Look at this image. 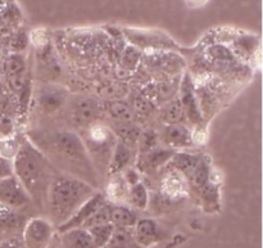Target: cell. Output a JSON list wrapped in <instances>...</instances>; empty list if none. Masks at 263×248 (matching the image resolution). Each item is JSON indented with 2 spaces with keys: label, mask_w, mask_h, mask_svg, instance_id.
<instances>
[{
  "label": "cell",
  "mask_w": 263,
  "mask_h": 248,
  "mask_svg": "<svg viewBox=\"0 0 263 248\" xmlns=\"http://www.w3.org/2000/svg\"><path fill=\"white\" fill-rule=\"evenodd\" d=\"M164 167H167L168 170L163 174L161 184H159V190H161L162 196L166 197L170 202L181 201L190 192L186 178L172 167L167 166V165Z\"/></svg>",
  "instance_id": "cell-11"
},
{
  "label": "cell",
  "mask_w": 263,
  "mask_h": 248,
  "mask_svg": "<svg viewBox=\"0 0 263 248\" xmlns=\"http://www.w3.org/2000/svg\"><path fill=\"white\" fill-rule=\"evenodd\" d=\"M185 241H186V238H185L182 234H176V236H174L172 238L164 239L163 242H159V243L153 244V246L144 247V248H177L180 244L184 243Z\"/></svg>",
  "instance_id": "cell-28"
},
{
  "label": "cell",
  "mask_w": 263,
  "mask_h": 248,
  "mask_svg": "<svg viewBox=\"0 0 263 248\" xmlns=\"http://www.w3.org/2000/svg\"><path fill=\"white\" fill-rule=\"evenodd\" d=\"M89 233L94 248H102L108 243V241L112 237L115 226L112 224H102V225H95L89 229H85Z\"/></svg>",
  "instance_id": "cell-23"
},
{
  "label": "cell",
  "mask_w": 263,
  "mask_h": 248,
  "mask_svg": "<svg viewBox=\"0 0 263 248\" xmlns=\"http://www.w3.org/2000/svg\"><path fill=\"white\" fill-rule=\"evenodd\" d=\"M149 202H151V193L143 180L128 187L126 205L134 210L145 211L149 208Z\"/></svg>",
  "instance_id": "cell-19"
},
{
  "label": "cell",
  "mask_w": 263,
  "mask_h": 248,
  "mask_svg": "<svg viewBox=\"0 0 263 248\" xmlns=\"http://www.w3.org/2000/svg\"><path fill=\"white\" fill-rule=\"evenodd\" d=\"M107 197H105L104 192H97L66 221L63 223L62 225H59L58 228L55 229L57 233H62V232H66V231H71V229H77V228H81L85 225L87 220H89L90 216L98 210L102 205H104L107 202Z\"/></svg>",
  "instance_id": "cell-12"
},
{
  "label": "cell",
  "mask_w": 263,
  "mask_h": 248,
  "mask_svg": "<svg viewBox=\"0 0 263 248\" xmlns=\"http://www.w3.org/2000/svg\"><path fill=\"white\" fill-rule=\"evenodd\" d=\"M31 202L27 192L14 175L0 179V203L14 211Z\"/></svg>",
  "instance_id": "cell-8"
},
{
  "label": "cell",
  "mask_w": 263,
  "mask_h": 248,
  "mask_svg": "<svg viewBox=\"0 0 263 248\" xmlns=\"http://www.w3.org/2000/svg\"><path fill=\"white\" fill-rule=\"evenodd\" d=\"M158 140L159 136L157 135L156 131L153 130H146V131H140V135L138 138V154L145 153V152L151 151V149L158 147Z\"/></svg>",
  "instance_id": "cell-25"
},
{
  "label": "cell",
  "mask_w": 263,
  "mask_h": 248,
  "mask_svg": "<svg viewBox=\"0 0 263 248\" xmlns=\"http://www.w3.org/2000/svg\"><path fill=\"white\" fill-rule=\"evenodd\" d=\"M97 190L79 178L57 171L49 185L45 203L50 223L55 229L66 223Z\"/></svg>",
  "instance_id": "cell-3"
},
{
  "label": "cell",
  "mask_w": 263,
  "mask_h": 248,
  "mask_svg": "<svg viewBox=\"0 0 263 248\" xmlns=\"http://www.w3.org/2000/svg\"><path fill=\"white\" fill-rule=\"evenodd\" d=\"M128 38H130L128 40H130L134 45L145 49H157L159 48V46H161V48H167V46L172 45V43H170V40H167V39L161 40V38H159L158 35H154V33L151 32L144 33L138 32V31H130V32H128Z\"/></svg>",
  "instance_id": "cell-21"
},
{
  "label": "cell",
  "mask_w": 263,
  "mask_h": 248,
  "mask_svg": "<svg viewBox=\"0 0 263 248\" xmlns=\"http://www.w3.org/2000/svg\"><path fill=\"white\" fill-rule=\"evenodd\" d=\"M159 140L163 143V147L175 152L187 151L195 144L194 134L181 122L167 123L159 136Z\"/></svg>",
  "instance_id": "cell-9"
},
{
  "label": "cell",
  "mask_w": 263,
  "mask_h": 248,
  "mask_svg": "<svg viewBox=\"0 0 263 248\" xmlns=\"http://www.w3.org/2000/svg\"><path fill=\"white\" fill-rule=\"evenodd\" d=\"M57 239L58 248H94L89 233L81 228L57 233Z\"/></svg>",
  "instance_id": "cell-17"
},
{
  "label": "cell",
  "mask_w": 263,
  "mask_h": 248,
  "mask_svg": "<svg viewBox=\"0 0 263 248\" xmlns=\"http://www.w3.org/2000/svg\"><path fill=\"white\" fill-rule=\"evenodd\" d=\"M10 211H12V210H9V208L5 207L4 205H2V203H0V218H2V216H4V215H7V214H9Z\"/></svg>",
  "instance_id": "cell-31"
},
{
  "label": "cell",
  "mask_w": 263,
  "mask_h": 248,
  "mask_svg": "<svg viewBox=\"0 0 263 248\" xmlns=\"http://www.w3.org/2000/svg\"><path fill=\"white\" fill-rule=\"evenodd\" d=\"M48 248H58V239H57V234H55V237H54L53 242H51V243L49 244Z\"/></svg>",
  "instance_id": "cell-32"
},
{
  "label": "cell",
  "mask_w": 263,
  "mask_h": 248,
  "mask_svg": "<svg viewBox=\"0 0 263 248\" xmlns=\"http://www.w3.org/2000/svg\"><path fill=\"white\" fill-rule=\"evenodd\" d=\"M102 248H141L134 237L133 229L115 228L108 243Z\"/></svg>",
  "instance_id": "cell-22"
},
{
  "label": "cell",
  "mask_w": 263,
  "mask_h": 248,
  "mask_svg": "<svg viewBox=\"0 0 263 248\" xmlns=\"http://www.w3.org/2000/svg\"><path fill=\"white\" fill-rule=\"evenodd\" d=\"M68 97V90L66 87L49 82L44 84L37 93L39 108L46 115L55 113L66 105Z\"/></svg>",
  "instance_id": "cell-10"
},
{
  "label": "cell",
  "mask_w": 263,
  "mask_h": 248,
  "mask_svg": "<svg viewBox=\"0 0 263 248\" xmlns=\"http://www.w3.org/2000/svg\"><path fill=\"white\" fill-rule=\"evenodd\" d=\"M189 188H192L200 198V203L205 212L220 211V180L216 179V172L211 158L205 154L200 156L199 162L192 174L186 178Z\"/></svg>",
  "instance_id": "cell-5"
},
{
  "label": "cell",
  "mask_w": 263,
  "mask_h": 248,
  "mask_svg": "<svg viewBox=\"0 0 263 248\" xmlns=\"http://www.w3.org/2000/svg\"><path fill=\"white\" fill-rule=\"evenodd\" d=\"M55 234V226L48 218L36 216L25 223L21 239L25 248H48Z\"/></svg>",
  "instance_id": "cell-7"
},
{
  "label": "cell",
  "mask_w": 263,
  "mask_h": 248,
  "mask_svg": "<svg viewBox=\"0 0 263 248\" xmlns=\"http://www.w3.org/2000/svg\"><path fill=\"white\" fill-rule=\"evenodd\" d=\"M134 161H135V152H134L133 147L127 146L126 143L117 139L112 157H110L108 175L112 176V175L122 174L126 169L131 167V162Z\"/></svg>",
  "instance_id": "cell-15"
},
{
  "label": "cell",
  "mask_w": 263,
  "mask_h": 248,
  "mask_svg": "<svg viewBox=\"0 0 263 248\" xmlns=\"http://www.w3.org/2000/svg\"><path fill=\"white\" fill-rule=\"evenodd\" d=\"M162 118L167 123H179L181 122L182 118L185 117L184 112H182L181 104H180L179 100H174L172 103H168L166 107L162 110L161 112Z\"/></svg>",
  "instance_id": "cell-24"
},
{
  "label": "cell",
  "mask_w": 263,
  "mask_h": 248,
  "mask_svg": "<svg viewBox=\"0 0 263 248\" xmlns=\"http://www.w3.org/2000/svg\"><path fill=\"white\" fill-rule=\"evenodd\" d=\"M13 175L27 192L31 202L45 208L49 185L57 170L28 138L23 139L12 158Z\"/></svg>",
  "instance_id": "cell-2"
},
{
  "label": "cell",
  "mask_w": 263,
  "mask_h": 248,
  "mask_svg": "<svg viewBox=\"0 0 263 248\" xmlns=\"http://www.w3.org/2000/svg\"><path fill=\"white\" fill-rule=\"evenodd\" d=\"M28 139L45 154L57 171L79 178L98 189L99 175L79 133L55 130L40 133Z\"/></svg>",
  "instance_id": "cell-1"
},
{
  "label": "cell",
  "mask_w": 263,
  "mask_h": 248,
  "mask_svg": "<svg viewBox=\"0 0 263 248\" xmlns=\"http://www.w3.org/2000/svg\"><path fill=\"white\" fill-rule=\"evenodd\" d=\"M0 248H25L21 237H5L0 241Z\"/></svg>",
  "instance_id": "cell-29"
},
{
  "label": "cell",
  "mask_w": 263,
  "mask_h": 248,
  "mask_svg": "<svg viewBox=\"0 0 263 248\" xmlns=\"http://www.w3.org/2000/svg\"><path fill=\"white\" fill-rule=\"evenodd\" d=\"M108 112H110V115L115 118L116 122H131V112L123 103H113V104H110V111H108Z\"/></svg>",
  "instance_id": "cell-27"
},
{
  "label": "cell",
  "mask_w": 263,
  "mask_h": 248,
  "mask_svg": "<svg viewBox=\"0 0 263 248\" xmlns=\"http://www.w3.org/2000/svg\"><path fill=\"white\" fill-rule=\"evenodd\" d=\"M79 135L99 178L100 175H108L110 157L117 143V136L112 129L104 123L97 122L79 131Z\"/></svg>",
  "instance_id": "cell-4"
},
{
  "label": "cell",
  "mask_w": 263,
  "mask_h": 248,
  "mask_svg": "<svg viewBox=\"0 0 263 248\" xmlns=\"http://www.w3.org/2000/svg\"><path fill=\"white\" fill-rule=\"evenodd\" d=\"M175 154V151L166 148V147H156V148L151 149V151L145 152V153L139 154L138 166L136 169L140 171V174H156L159 172V170L163 169L172 156Z\"/></svg>",
  "instance_id": "cell-13"
},
{
  "label": "cell",
  "mask_w": 263,
  "mask_h": 248,
  "mask_svg": "<svg viewBox=\"0 0 263 248\" xmlns=\"http://www.w3.org/2000/svg\"><path fill=\"white\" fill-rule=\"evenodd\" d=\"M134 237L141 248L153 246L164 241L161 224L153 218H139L133 228Z\"/></svg>",
  "instance_id": "cell-14"
},
{
  "label": "cell",
  "mask_w": 263,
  "mask_h": 248,
  "mask_svg": "<svg viewBox=\"0 0 263 248\" xmlns=\"http://www.w3.org/2000/svg\"><path fill=\"white\" fill-rule=\"evenodd\" d=\"M3 238H4V237H2V236H0V241H2V239H3Z\"/></svg>",
  "instance_id": "cell-33"
},
{
  "label": "cell",
  "mask_w": 263,
  "mask_h": 248,
  "mask_svg": "<svg viewBox=\"0 0 263 248\" xmlns=\"http://www.w3.org/2000/svg\"><path fill=\"white\" fill-rule=\"evenodd\" d=\"M25 62H23L22 57L21 56H13L9 59V63H8V74H9L12 81H17L20 84V87H22L23 85V74H25Z\"/></svg>",
  "instance_id": "cell-26"
},
{
  "label": "cell",
  "mask_w": 263,
  "mask_h": 248,
  "mask_svg": "<svg viewBox=\"0 0 263 248\" xmlns=\"http://www.w3.org/2000/svg\"><path fill=\"white\" fill-rule=\"evenodd\" d=\"M180 104H181L182 112L184 116L194 125L202 122V113H200L199 108H198L197 99L193 93V84L189 76H185L184 81L181 84V99H180Z\"/></svg>",
  "instance_id": "cell-16"
},
{
  "label": "cell",
  "mask_w": 263,
  "mask_h": 248,
  "mask_svg": "<svg viewBox=\"0 0 263 248\" xmlns=\"http://www.w3.org/2000/svg\"><path fill=\"white\" fill-rule=\"evenodd\" d=\"M67 120L77 131L87 129L89 126L99 122L100 105L94 98L87 95H72L66 103Z\"/></svg>",
  "instance_id": "cell-6"
},
{
  "label": "cell",
  "mask_w": 263,
  "mask_h": 248,
  "mask_svg": "<svg viewBox=\"0 0 263 248\" xmlns=\"http://www.w3.org/2000/svg\"><path fill=\"white\" fill-rule=\"evenodd\" d=\"M127 192L128 185L123 180L122 175H112L110 183L107 187V192H104L105 197L109 202L112 203H121V205H126V200H127Z\"/></svg>",
  "instance_id": "cell-20"
},
{
  "label": "cell",
  "mask_w": 263,
  "mask_h": 248,
  "mask_svg": "<svg viewBox=\"0 0 263 248\" xmlns=\"http://www.w3.org/2000/svg\"><path fill=\"white\" fill-rule=\"evenodd\" d=\"M139 220V216L134 208L127 205H121V203H112V210H110V224L115 228L121 229H133L135 226L136 221Z\"/></svg>",
  "instance_id": "cell-18"
},
{
  "label": "cell",
  "mask_w": 263,
  "mask_h": 248,
  "mask_svg": "<svg viewBox=\"0 0 263 248\" xmlns=\"http://www.w3.org/2000/svg\"><path fill=\"white\" fill-rule=\"evenodd\" d=\"M12 174H13L12 160L0 156V179H4V178L9 176V175Z\"/></svg>",
  "instance_id": "cell-30"
}]
</instances>
